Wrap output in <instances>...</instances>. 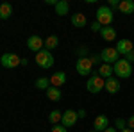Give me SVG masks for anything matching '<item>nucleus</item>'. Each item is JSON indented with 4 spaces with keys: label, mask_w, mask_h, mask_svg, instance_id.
I'll return each mask as SVG.
<instances>
[{
    "label": "nucleus",
    "mask_w": 134,
    "mask_h": 132,
    "mask_svg": "<svg viewBox=\"0 0 134 132\" xmlns=\"http://www.w3.org/2000/svg\"><path fill=\"white\" fill-rule=\"evenodd\" d=\"M113 71L116 75V79H129L132 75V64L125 59H120L113 64Z\"/></svg>",
    "instance_id": "nucleus-1"
},
{
    "label": "nucleus",
    "mask_w": 134,
    "mask_h": 132,
    "mask_svg": "<svg viewBox=\"0 0 134 132\" xmlns=\"http://www.w3.org/2000/svg\"><path fill=\"white\" fill-rule=\"evenodd\" d=\"M113 18H114V13L109 5H100L97 9V21L102 25V27H107L113 23Z\"/></svg>",
    "instance_id": "nucleus-2"
},
{
    "label": "nucleus",
    "mask_w": 134,
    "mask_h": 132,
    "mask_svg": "<svg viewBox=\"0 0 134 132\" xmlns=\"http://www.w3.org/2000/svg\"><path fill=\"white\" fill-rule=\"evenodd\" d=\"M105 88V79H102L98 73H91V77L86 82V89L90 93H100Z\"/></svg>",
    "instance_id": "nucleus-3"
},
{
    "label": "nucleus",
    "mask_w": 134,
    "mask_h": 132,
    "mask_svg": "<svg viewBox=\"0 0 134 132\" xmlns=\"http://www.w3.org/2000/svg\"><path fill=\"white\" fill-rule=\"evenodd\" d=\"M34 61H36V64H38L40 68L48 70V68H52V66H54V55H52L48 50H45V48H43L41 52H38V54H36Z\"/></svg>",
    "instance_id": "nucleus-4"
},
{
    "label": "nucleus",
    "mask_w": 134,
    "mask_h": 132,
    "mask_svg": "<svg viewBox=\"0 0 134 132\" xmlns=\"http://www.w3.org/2000/svg\"><path fill=\"white\" fill-rule=\"evenodd\" d=\"M100 59H102V62H105V64H114L116 61H120V54H118V50L113 48V47H105V48L100 52Z\"/></svg>",
    "instance_id": "nucleus-5"
},
{
    "label": "nucleus",
    "mask_w": 134,
    "mask_h": 132,
    "mask_svg": "<svg viewBox=\"0 0 134 132\" xmlns=\"http://www.w3.org/2000/svg\"><path fill=\"white\" fill-rule=\"evenodd\" d=\"M0 64H2L4 68H16V66L21 64V59H20V55H16V54L5 52V54L0 57Z\"/></svg>",
    "instance_id": "nucleus-6"
},
{
    "label": "nucleus",
    "mask_w": 134,
    "mask_h": 132,
    "mask_svg": "<svg viewBox=\"0 0 134 132\" xmlns=\"http://www.w3.org/2000/svg\"><path fill=\"white\" fill-rule=\"evenodd\" d=\"M75 68H77V73L79 75H91V70H93V62L90 57H81V59H77V64H75Z\"/></svg>",
    "instance_id": "nucleus-7"
},
{
    "label": "nucleus",
    "mask_w": 134,
    "mask_h": 132,
    "mask_svg": "<svg viewBox=\"0 0 134 132\" xmlns=\"http://www.w3.org/2000/svg\"><path fill=\"white\" fill-rule=\"evenodd\" d=\"M27 48L31 52H34V54H38V52H41L43 48H45V41H43L38 34H34V36H31V38L27 39Z\"/></svg>",
    "instance_id": "nucleus-8"
},
{
    "label": "nucleus",
    "mask_w": 134,
    "mask_h": 132,
    "mask_svg": "<svg viewBox=\"0 0 134 132\" xmlns=\"http://www.w3.org/2000/svg\"><path fill=\"white\" fill-rule=\"evenodd\" d=\"M77 120H79V116H77V112L72 111V109H68V111L63 112V118H61V123L63 127H66V129H70V127H73L75 123H77Z\"/></svg>",
    "instance_id": "nucleus-9"
},
{
    "label": "nucleus",
    "mask_w": 134,
    "mask_h": 132,
    "mask_svg": "<svg viewBox=\"0 0 134 132\" xmlns=\"http://www.w3.org/2000/svg\"><path fill=\"white\" fill-rule=\"evenodd\" d=\"M114 48L118 50L120 55H127L129 52L134 50V43L131 39H120L118 43H116V47H114Z\"/></svg>",
    "instance_id": "nucleus-10"
},
{
    "label": "nucleus",
    "mask_w": 134,
    "mask_h": 132,
    "mask_svg": "<svg viewBox=\"0 0 134 132\" xmlns=\"http://www.w3.org/2000/svg\"><path fill=\"white\" fill-rule=\"evenodd\" d=\"M107 127H109V120H107V116L100 114V116H97V118H95V122H93V130L104 132Z\"/></svg>",
    "instance_id": "nucleus-11"
},
{
    "label": "nucleus",
    "mask_w": 134,
    "mask_h": 132,
    "mask_svg": "<svg viewBox=\"0 0 134 132\" xmlns=\"http://www.w3.org/2000/svg\"><path fill=\"white\" fill-rule=\"evenodd\" d=\"M64 82H66V73L64 71H55L50 77V86H54V88H61V86H64Z\"/></svg>",
    "instance_id": "nucleus-12"
},
{
    "label": "nucleus",
    "mask_w": 134,
    "mask_h": 132,
    "mask_svg": "<svg viewBox=\"0 0 134 132\" xmlns=\"http://www.w3.org/2000/svg\"><path fill=\"white\" fill-rule=\"evenodd\" d=\"M107 93H111V95H114V93L120 91V79H114V77H111V79H107L105 81V88H104Z\"/></svg>",
    "instance_id": "nucleus-13"
},
{
    "label": "nucleus",
    "mask_w": 134,
    "mask_h": 132,
    "mask_svg": "<svg viewBox=\"0 0 134 132\" xmlns=\"http://www.w3.org/2000/svg\"><path fill=\"white\" fill-rule=\"evenodd\" d=\"M100 36H102V39H105V41H114L116 39V29H113L111 25L102 27V29H100Z\"/></svg>",
    "instance_id": "nucleus-14"
},
{
    "label": "nucleus",
    "mask_w": 134,
    "mask_h": 132,
    "mask_svg": "<svg viewBox=\"0 0 134 132\" xmlns=\"http://www.w3.org/2000/svg\"><path fill=\"white\" fill-rule=\"evenodd\" d=\"M86 23H88L86 14H82V13H75V14H72V25L73 27L82 29V27H86Z\"/></svg>",
    "instance_id": "nucleus-15"
},
{
    "label": "nucleus",
    "mask_w": 134,
    "mask_h": 132,
    "mask_svg": "<svg viewBox=\"0 0 134 132\" xmlns=\"http://www.w3.org/2000/svg\"><path fill=\"white\" fill-rule=\"evenodd\" d=\"M118 11L124 13V14H132L134 13V2L132 0H122L118 4Z\"/></svg>",
    "instance_id": "nucleus-16"
},
{
    "label": "nucleus",
    "mask_w": 134,
    "mask_h": 132,
    "mask_svg": "<svg viewBox=\"0 0 134 132\" xmlns=\"http://www.w3.org/2000/svg\"><path fill=\"white\" fill-rule=\"evenodd\" d=\"M47 98L52 102H59L63 98V93L59 88H54V86H50L48 89H47Z\"/></svg>",
    "instance_id": "nucleus-17"
},
{
    "label": "nucleus",
    "mask_w": 134,
    "mask_h": 132,
    "mask_svg": "<svg viewBox=\"0 0 134 132\" xmlns=\"http://www.w3.org/2000/svg\"><path fill=\"white\" fill-rule=\"evenodd\" d=\"M54 7H55V14L64 16V14H68V11H70V4H68L66 0H59Z\"/></svg>",
    "instance_id": "nucleus-18"
},
{
    "label": "nucleus",
    "mask_w": 134,
    "mask_h": 132,
    "mask_svg": "<svg viewBox=\"0 0 134 132\" xmlns=\"http://www.w3.org/2000/svg\"><path fill=\"white\" fill-rule=\"evenodd\" d=\"M114 71H113V66L111 64H105V62H102L100 64V68H98V75L102 77V79H111V75H113Z\"/></svg>",
    "instance_id": "nucleus-19"
},
{
    "label": "nucleus",
    "mask_w": 134,
    "mask_h": 132,
    "mask_svg": "<svg viewBox=\"0 0 134 132\" xmlns=\"http://www.w3.org/2000/svg\"><path fill=\"white\" fill-rule=\"evenodd\" d=\"M13 14V5L11 4H0V20H7Z\"/></svg>",
    "instance_id": "nucleus-20"
},
{
    "label": "nucleus",
    "mask_w": 134,
    "mask_h": 132,
    "mask_svg": "<svg viewBox=\"0 0 134 132\" xmlns=\"http://www.w3.org/2000/svg\"><path fill=\"white\" fill-rule=\"evenodd\" d=\"M57 45H59V38H57L55 34H52V36H48V38L45 39V50L50 52V50H54Z\"/></svg>",
    "instance_id": "nucleus-21"
},
{
    "label": "nucleus",
    "mask_w": 134,
    "mask_h": 132,
    "mask_svg": "<svg viewBox=\"0 0 134 132\" xmlns=\"http://www.w3.org/2000/svg\"><path fill=\"white\" fill-rule=\"evenodd\" d=\"M61 118H63V112L57 111V109H54V111L48 114V122H50L52 125H57V123L61 122Z\"/></svg>",
    "instance_id": "nucleus-22"
},
{
    "label": "nucleus",
    "mask_w": 134,
    "mask_h": 132,
    "mask_svg": "<svg viewBox=\"0 0 134 132\" xmlns=\"http://www.w3.org/2000/svg\"><path fill=\"white\" fill-rule=\"evenodd\" d=\"M34 86H36L38 89H45V91H47V89L50 88V79H47V77H40V79L36 81Z\"/></svg>",
    "instance_id": "nucleus-23"
},
{
    "label": "nucleus",
    "mask_w": 134,
    "mask_h": 132,
    "mask_svg": "<svg viewBox=\"0 0 134 132\" xmlns=\"http://www.w3.org/2000/svg\"><path fill=\"white\" fill-rule=\"evenodd\" d=\"M114 125H116L114 129H122V130H124V129H127V127H125V125H127V122H125L124 118H116V122H114Z\"/></svg>",
    "instance_id": "nucleus-24"
},
{
    "label": "nucleus",
    "mask_w": 134,
    "mask_h": 132,
    "mask_svg": "<svg viewBox=\"0 0 134 132\" xmlns=\"http://www.w3.org/2000/svg\"><path fill=\"white\" fill-rule=\"evenodd\" d=\"M50 132H68L66 130V127H63V125H52V129H50Z\"/></svg>",
    "instance_id": "nucleus-25"
},
{
    "label": "nucleus",
    "mask_w": 134,
    "mask_h": 132,
    "mask_svg": "<svg viewBox=\"0 0 134 132\" xmlns=\"http://www.w3.org/2000/svg\"><path fill=\"white\" fill-rule=\"evenodd\" d=\"M100 29H102V25H100L98 21L95 20V21L91 23V31H95V32H100Z\"/></svg>",
    "instance_id": "nucleus-26"
},
{
    "label": "nucleus",
    "mask_w": 134,
    "mask_h": 132,
    "mask_svg": "<svg viewBox=\"0 0 134 132\" xmlns=\"http://www.w3.org/2000/svg\"><path fill=\"white\" fill-rule=\"evenodd\" d=\"M127 129H134V114L127 120Z\"/></svg>",
    "instance_id": "nucleus-27"
},
{
    "label": "nucleus",
    "mask_w": 134,
    "mask_h": 132,
    "mask_svg": "<svg viewBox=\"0 0 134 132\" xmlns=\"http://www.w3.org/2000/svg\"><path fill=\"white\" fill-rule=\"evenodd\" d=\"M90 59H91L93 64H97V62H100V61H102V59H100V54H98V55H91Z\"/></svg>",
    "instance_id": "nucleus-28"
},
{
    "label": "nucleus",
    "mask_w": 134,
    "mask_h": 132,
    "mask_svg": "<svg viewBox=\"0 0 134 132\" xmlns=\"http://www.w3.org/2000/svg\"><path fill=\"white\" fill-rule=\"evenodd\" d=\"M125 61H129V62H132V61H134V50H132V52H129V54L125 55Z\"/></svg>",
    "instance_id": "nucleus-29"
},
{
    "label": "nucleus",
    "mask_w": 134,
    "mask_h": 132,
    "mask_svg": "<svg viewBox=\"0 0 134 132\" xmlns=\"http://www.w3.org/2000/svg\"><path fill=\"white\" fill-rule=\"evenodd\" d=\"M118 4L120 2H116V0H109V7L111 9H118Z\"/></svg>",
    "instance_id": "nucleus-30"
},
{
    "label": "nucleus",
    "mask_w": 134,
    "mask_h": 132,
    "mask_svg": "<svg viewBox=\"0 0 134 132\" xmlns=\"http://www.w3.org/2000/svg\"><path fill=\"white\" fill-rule=\"evenodd\" d=\"M77 116H79V118H84V116H86V111H82V109H81V111L77 112Z\"/></svg>",
    "instance_id": "nucleus-31"
},
{
    "label": "nucleus",
    "mask_w": 134,
    "mask_h": 132,
    "mask_svg": "<svg viewBox=\"0 0 134 132\" xmlns=\"http://www.w3.org/2000/svg\"><path fill=\"white\" fill-rule=\"evenodd\" d=\"M104 132H116V129H114V127H107Z\"/></svg>",
    "instance_id": "nucleus-32"
},
{
    "label": "nucleus",
    "mask_w": 134,
    "mask_h": 132,
    "mask_svg": "<svg viewBox=\"0 0 134 132\" xmlns=\"http://www.w3.org/2000/svg\"><path fill=\"white\" fill-rule=\"evenodd\" d=\"M120 132H134L132 129H124V130H120Z\"/></svg>",
    "instance_id": "nucleus-33"
},
{
    "label": "nucleus",
    "mask_w": 134,
    "mask_h": 132,
    "mask_svg": "<svg viewBox=\"0 0 134 132\" xmlns=\"http://www.w3.org/2000/svg\"><path fill=\"white\" fill-rule=\"evenodd\" d=\"M90 132H97V130H90Z\"/></svg>",
    "instance_id": "nucleus-34"
}]
</instances>
